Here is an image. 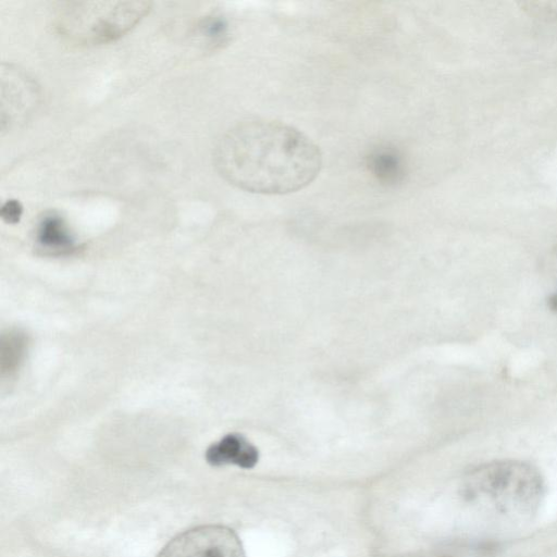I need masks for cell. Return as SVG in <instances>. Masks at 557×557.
Returning a JSON list of instances; mask_svg holds the SVG:
<instances>
[{"label": "cell", "instance_id": "6", "mask_svg": "<svg viewBox=\"0 0 557 557\" xmlns=\"http://www.w3.org/2000/svg\"><path fill=\"white\" fill-rule=\"evenodd\" d=\"M205 457L211 466L236 465L244 469H250L257 465L259 451L243 435L231 433L210 445Z\"/></svg>", "mask_w": 557, "mask_h": 557}, {"label": "cell", "instance_id": "11", "mask_svg": "<svg viewBox=\"0 0 557 557\" xmlns=\"http://www.w3.org/2000/svg\"><path fill=\"white\" fill-rule=\"evenodd\" d=\"M23 206L16 199H8L0 209L1 219L9 224H15L21 220Z\"/></svg>", "mask_w": 557, "mask_h": 557}, {"label": "cell", "instance_id": "12", "mask_svg": "<svg viewBox=\"0 0 557 557\" xmlns=\"http://www.w3.org/2000/svg\"><path fill=\"white\" fill-rule=\"evenodd\" d=\"M523 5L535 15L557 17V2H527Z\"/></svg>", "mask_w": 557, "mask_h": 557}, {"label": "cell", "instance_id": "9", "mask_svg": "<svg viewBox=\"0 0 557 557\" xmlns=\"http://www.w3.org/2000/svg\"><path fill=\"white\" fill-rule=\"evenodd\" d=\"M27 350V338L18 331L9 332L1 338V373L13 374Z\"/></svg>", "mask_w": 557, "mask_h": 557}, {"label": "cell", "instance_id": "5", "mask_svg": "<svg viewBox=\"0 0 557 557\" xmlns=\"http://www.w3.org/2000/svg\"><path fill=\"white\" fill-rule=\"evenodd\" d=\"M39 89L24 71L8 65L1 69V129L5 131L27 120L36 109Z\"/></svg>", "mask_w": 557, "mask_h": 557}, {"label": "cell", "instance_id": "1", "mask_svg": "<svg viewBox=\"0 0 557 557\" xmlns=\"http://www.w3.org/2000/svg\"><path fill=\"white\" fill-rule=\"evenodd\" d=\"M213 161L219 174L237 188L284 195L315 180L322 168V153L298 128L276 120L252 117L222 135Z\"/></svg>", "mask_w": 557, "mask_h": 557}, {"label": "cell", "instance_id": "10", "mask_svg": "<svg viewBox=\"0 0 557 557\" xmlns=\"http://www.w3.org/2000/svg\"><path fill=\"white\" fill-rule=\"evenodd\" d=\"M199 33L205 37L206 45L219 49L230 41L231 29L227 20L222 15H209L199 25Z\"/></svg>", "mask_w": 557, "mask_h": 557}, {"label": "cell", "instance_id": "3", "mask_svg": "<svg viewBox=\"0 0 557 557\" xmlns=\"http://www.w3.org/2000/svg\"><path fill=\"white\" fill-rule=\"evenodd\" d=\"M150 9L149 1H66L55 10L53 28L70 45L109 44L134 28Z\"/></svg>", "mask_w": 557, "mask_h": 557}, {"label": "cell", "instance_id": "4", "mask_svg": "<svg viewBox=\"0 0 557 557\" xmlns=\"http://www.w3.org/2000/svg\"><path fill=\"white\" fill-rule=\"evenodd\" d=\"M157 557H246L237 534L230 528L206 524L173 537Z\"/></svg>", "mask_w": 557, "mask_h": 557}, {"label": "cell", "instance_id": "8", "mask_svg": "<svg viewBox=\"0 0 557 557\" xmlns=\"http://www.w3.org/2000/svg\"><path fill=\"white\" fill-rule=\"evenodd\" d=\"M38 245L50 252L62 253L75 249V238L64 219L57 212L45 213L36 228Z\"/></svg>", "mask_w": 557, "mask_h": 557}, {"label": "cell", "instance_id": "7", "mask_svg": "<svg viewBox=\"0 0 557 557\" xmlns=\"http://www.w3.org/2000/svg\"><path fill=\"white\" fill-rule=\"evenodd\" d=\"M366 168L380 184L394 186L406 174V162L401 152L395 147L381 145L371 149L366 156Z\"/></svg>", "mask_w": 557, "mask_h": 557}, {"label": "cell", "instance_id": "13", "mask_svg": "<svg viewBox=\"0 0 557 557\" xmlns=\"http://www.w3.org/2000/svg\"><path fill=\"white\" fill-rule=\"evenodd\" d=\"M549 305L553 309L557 310V295H554L550 300H549Z\"/></svg>", "mask_w": 557, "mask_h": 557}, {"label": "cell", "instance_id": "2", "mask_svg": "<svg viewBox=\"0 0 557 557\" xmlns=\"http://www.w3.org/2000/svg\"><path fill=\"white\" fill-rule=\"evenodd\" d=\"M465 491L466 496L483 511L515 521L536 512L545 485L540 471L531 463L503 459L473 469Z\"/></svg>", "mask_w": 557, "mask_h": 557}]
</instances>
